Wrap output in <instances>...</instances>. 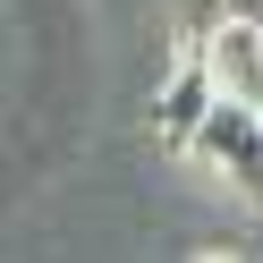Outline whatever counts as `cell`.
<instances>
[{
  "label": "cell",
  "instance_id": "3",
  "mask_svg": "<svg viewBox=\"0 0 263 263\" xmlns=\"http://www.w3.org/2000/svg\"><path fill=\"white\" fill-rule=\"evenodd\" d=\"M187 153L212 161L221 178H238V187H255V178H263V110H246V102H212V119L195 127Z\"/></svg>",
  "mask_w": 263,
  "mask_h": 263
},
{
  "label": "cell",
  "instance_id": "1",
  "mask_svg": "<svg viewBox=\"0 0 263 263\" xmlns=\"http://www.w3.org/2000/svg\"><path fill=\"white\" fill-rule=\"evenodd\" d=\"M195 51H204V68H212V93H221V102H246V110H263V26H255V17H238V9H229V17L212 26Z\"/></svg>",
  "mask_w": 263,
  "mask_h": 263
},
{
  "label": "cell",
  "instance_id": "2",
  "mask_svg": "<svg viewBox=\"0 0 263 263\" xmlns=\"http://www.w3.org/2000/svg\"><path fill=\"white\" fill-rule=\"evenodd\" d=\"M212 68H204V51H170V77H161V93H153V127H161V144L170 153H187L195 144V127L212 119Z\"/></svg>",
  "mask_w": 263,
  "mask_h": 263
},
{
  "label": "cell",
  "instance_id": "4",
  "mask_svg": "<svg viewBox=\"0 0 263 263\" xmlns=\"http://www.w3.org/2000/svg\"><path fill=\"white\" fill-rule=\"evenodd\" d=\"M221 17H229V0H178V51H195Z\"/></svg>",
  "mask_w": 263,
  "mask_h": 263
}]
</instances>
